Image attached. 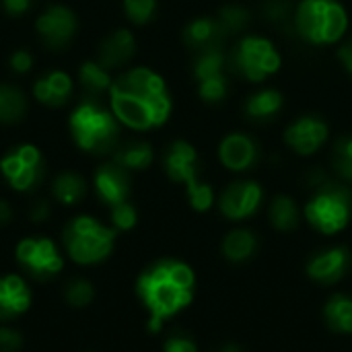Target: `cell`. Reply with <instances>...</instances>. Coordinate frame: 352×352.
<instances>
[{"instance_id":"cell-4","label":"cell","mask_w":352,"mask_h":352,"mask_svg":"<svg viewBox=\"0 0 352 352\" xmlns=\"http://www.w3.org/2000/svg\"><path fill=\"white\" fill-rule=\"evenodd\" d=\"M314 196L305 206L309 225L326 235L342 231L352 219V188L344 182L330 179L322 171L311 175Z\"/></svg>"},{"instance_id":"cell-7","label":"cell","mask_w":352,"mask_h":352,"mask_svg":"<svg viewBox=\"0 0 352 352\" xmlns=\"http://www.w3.org/2000/svg\"><path fill=\"white\" fill-rule=\"evenodd\" d=\"M68 256L78 264H97L105 260L116 241V231L93 217H74L62 231Z\"/></svg>"},{"instance_id":"cell-11","label":"cell","mask_w":352,"mask_h":352,"mask_svg":"<svg viewBox=\"0 0 352 352\" xmlns=\"http://www.w3.org/2000/svg\"><path fill=\"white\" fill-rule=\"evenodd\" d=\"M35 31L39 41L52 50L60 52L70 45L78 31V19L74 10L66 4H50L35 21Z\"/></svg>"},{"instance_id":"cell-17","label":"cell","mask_w":352,"mask_h":352,"mask_svg":"<svg viewBox=\"0 0 352 352\" xmlns=\"http://www.w3.org/2000/svg\"><path fill=\"white\" fill-rule=\"evenodd\" d=\"M351 264L352 256L346 248H328L309 260L307 274L320 285H336L346 276Z\"/></svg>"},{"instance_id":"cell-3","label":"cell","mask_w":352,"mask_h":352,"mask_svg":"<svg viewBox=\"0 0 352 352\" xmlns=\"http://www.w3.org/2000/svg\"><path fill=\"white\" fill-rule=\"evenodd\" d=\"M74 144L89 155L113 153L120 138V122L99 99H80L68 118Z\"/></svg>"},{"instance_id":"cell-10","label":"cell","mask_w":352,"mask_h":352,"mask_svg":"<svg viewBox=\"0 0 352 352\" xmlns=\"http://www.w3.org/2000/svg\"><path fill=\"white\" fill-rule=\"evenodd\" d=\"M16 262L35 280H50L54 278L62 266L64 260L54 245V241L45 237H29L23 239L16 248Z\"/></svg>"},{"instance_id":"cell-14","label":"cell","mask_w":352,"mask_h":352,"mask_svg":"<svg viewBox=\"0 0 352 352\" xmlns=\"http://www.w3.org/2000/svg\"><path fill=\"white\" fill-rule=\"evenodd\" d=\"M163 169L173 184L190 188L200 182V157L188 140H173L165 148Z\"/></svg>"},{"instance_id":"cell-1","label":"cell","mask_w":352,"mask_h":352,"mask_svg":"<svg viewBox=\"0 0 352 352\" xmlns=\"http://www.w3.org/2000/svg\"><path fill=\"white\" fill-rule=\"evenodd\" d=\"M107 95L118 122L138 132L163 126L173 109L165 78L146 66H134L118 74Z\"/></svg>"},{"instance_id":"cell-27","label":"cell","mask_w":352,"mask_h":352,"mask_svg":"<svg viewBox=\"0 0 352 352\" xmlns=\"http://www.w3.org/2000/svg\"><path fill=\"white\" fill-rule=\"evenodd\" d=\"M256 250L258 237L250 229H233L223 241V256L233 264L248 262L250 258H254Z\"/></svg>"},{"instance_id":"cell-9","label":"cell","mask_w":352,"mask_h":352,"mask_svg":"<svg viewBox=\"0 0 352 352\" xmlns=\"http://www.w3.org/2000/svg\"><path fill=\"white\" fill-rule=\"evenodd\" d=\"M192 76L198 89V97L204 103H223L229 95V66L225 47L194 54Z\"/></svg>"},{"instance_id":"cell-22","label":"cell","mask_w":352,"mask_h":352,"mask_svg":"<svg viewBox=\"0 0 352 352\" xmlns=\"http://www.w3.org/2000/svg\"><path fill=\"white\" fill-rule=\"evenodd\" d=\"M285 107V97L278 89H258L254 91L245 103H243V113L248 120L258 122V124H266L270 120H274Z\"/></svg>"},{"instance_id":"cell-23","label":"cell","mask_w":352,"mask_h":352,"mask_svg":"<svg viewBox=\"0 0 352 352\" xmlns=\"http://www.w3.org/2000/svg\"><path fill=\"white\" fill-rule=\"evenodd\" d=\"M78 85L85 93V99H101L105 93H109L111 89V70H107L103 64H99L97 60H87L78 66L76 72Z\"/></svg>"},{"instance_id":"cell-31","label":"cell","mask_w":352,"mask_h":352,"mask_svg":"<svg viewBox=\"0 0 352 352\" xmlns=\"http://www.w3.org/2000/svg\"><path fill=\"white\" fill-rule=\"evenodd\" d=\"M295 6L291 0H262L260 12L262 16L280 29H289L293 31V16H295Z\"/></svg>"},{"instance_id":"cell-39","label":"cell","mask_w":352,"mask_h":352,"mask_svg":"<svg viewBox=\"0 0 352 352\" xmlns=\"http://www.w3.org/2000/svg\"><path fill=\"white\" fill-rule=\"evenodd\" d=\"M23 349V336L8 328V326H2L0 328V352H21Z\"/></svg>"},{"instance_id":"cell-8","label":"cell","mask_w":352,"mask_h":352,"mask_svg":"<svg viewBox=\"0 0 352 352\" xmlns=\"http://www.w3.org/2000/svg\"><path fill=\"white\" fill-rule=\"evenodd\" d=\"M0 171L12 190L31 192L45 179L47 165L35 144H16L2 155Z\"/></svg>"},{"instance_id":"cell-41","label":"cell","mask_w":352,"mask_h":352,"mask_svg":"<svg viewBox=\"0 0 352 352\" xmlns=\"http://www.w3.org/2000/svg\"><path fill=\"white\" fill-rule=\"evenodd\" d=\"M50 202L47 200H35L33 204H31V208H29V219L33 221V223H43V221H47V217H50Z\"/></svg>"},{"instance_id":"cell-32","label":"cell","mask_w":352,"mask_h":352,"mask_svg":"<svg viewBox=\"0 0 352 352\" xmlns=\"http://www.w3.org/2000/svg\"><path fill=\"white\" fill-rule=\"evenodd\" d=\"M332 167L336 175L352 186V134H342L332 146Z\"/></svg>"},{"instance_id":"cell-38","label":"cell","mask_w":352,"mask_h":352,"mask_svg":"<svg viewBox=\"0 0 352 352\" xmlns=\"http://www.w3.org/2000/svg\"><path fill=\"white\" fill-rule=\"evenodd\" d=\"M10 70L16 74H27L33 68V54L29 50H14L8 58Z\"/></svg>"},{"instance_id":"cell-43","label":"cell","mask_w":352,"mask_h":352,"mask_svg":"<svg viewBox=\"0 0 352 352\" xmlns=\"http://www.w3.org/2000/svg\"><path fill=\"white\" fill-rule=\"evenodd\" d=\"M12 221V208L6 200H0V227H6Z\"/></svg>"},{"instance_id":"cell-29","label":"cell","mask_w":352,"mask_h":352,"mask_svg":"<svg viewBox=\"0 0 352 352\" xmlns=\"http://www.w3.org/2000/svg\"><path fill=\"white\" fill-rule=\"evenodd\" d=\"M214 19L219 21L223 33H225L227 39H229V37H235V35H237V37L245 35V31H248V27H250V23H252V12H250L243 4L231 2V4H223V6L217 10Z\"/></svg>"},{"instance_id":"cell-6","label":"cell","mask_w":352,"mask_h":352,"mask_svg":"<svg viewBox=\"0 0 352 352\" xmlns=\"http://www.w3.org/2000/svg\"><path fill=\"white\" fill-rule=\"evenodd\" d=\"M283 58L276 45L256 33H245L237 37L235 45L227 52L229 72L237 74L248 82H264L280 70Z\"/></svg>"},{"instance_id":"cell-34","label":"cell","mask_w":352,"mask_h":352,"mask_svg":"<svg viewBox=\"0 0 352 352\" xmlns=\"http://www.w3.org/2000/svg\"><path fill=\"white\" fill-rule=\"evenodd\" d=\"M95 297L93 285L85 278H72L64 287V299L72 307H87Z\"/></svg>"},{"instance_id":"cell-36","label":"cell","mask_w":352,"mask_h":352,"mask_svg":"<svg viewBox=\"0 0 352 352\" xmlns=\"http://www.w3.org/2000/svg\"><path fill=\"white\" fill-rule=\"evenodd\" d=\"M138 221V212L136 208L126 200V202H120L116 206H111V223L118 231H128L136 225Z\"/></svg>"},{"instance_id":"cell-20","label":"cell","mask_w":352,"mask_h":352,"mask_svg":"<svg viewBox=\"0 0 352 352\" xmlns=\"http://www.w3.org/2000/svg\"><path fill=\"white\" fill-rule=\"evenodd\" d=\"M74 95V82L70 74L62 70H50L33 82V97L52 109H60L70 103Z\"/></svg>"},{"instance_id":"cell-26","label":"cell","mask_w":352,"mask_h":352,"mask_svg":"<svg viewBox=\"0 0 352 352\" xmlns=\"http://www.w3.org/2000/svg\"><path fill=\"white\" fill-rule=\"evenodd\" d=\"M52 196L66 206L78 204L87 196V182L76 171H64L52 182Z\"/></svg>"},{"instance_id":"cell-42","label":"cell","mask_w":352,"mask_h":352,"mask_svg":"<svg viewBox=\"0 0 352 352\" xmlns=\"http://www.w3.org/2000/svg\"><path fill=\"white\" fill-rule=\"evenodd\" d=\"M336 56H338L342 68L346 70V74L352 78V37H349V39L336 50Z\"/></svg>"},{"instance_id":"cell-13","label":"cell","mask_w":352,"mask_h":352,"mask_svg":"<svg viewBox=\"0 0 352 352\" xmlns=\"http://www.w3.org/2000/svg\"><path fill=\"white\" fill-rule=\"evenodd\" d=\"M262 200L264 190L258 182L237 179L223 190L219 198V208L231 221H245L260 208Z\"/></svg>"},{"instance_id":"cell-25","label":"cell","mask_w":352,"mask_h":352,"mask_svg":"<svg viewBox=\"0 0 352 352\" xmlns=\"http://www.w3.org/2000/svg\"><path fill=\"white\" fill-rule=\"evenodd\" d=\"M29 109L27 95L8 82H0V124H19Z\"/></svg>"},{"instance_id":"cell-40","label":"cell","mask_w":352,"mask_h":352,"mask_svg":"<svg viewBox=\"0 0 352 352\" xmlns=\"http://www.w3.org/2000/svg\"><path fill=\"white\" fill-rule=\"evenodd\" d=\"M35 0H2V8L8 16L12 19H21L25 16L31 8H33Z\"/></svg>"},{"instance_id":"cell-12","label":"cell","mask_w":352,"mask_h":352,"mask_svg":"<svg viewBox=\"0 0 352 352\" xmlns=\"http://www.w3.org/2000/svg\"><path fill=\"white\" fill-rule=\"evenodd\" d=\"M328 138H330V126L320 113L299 116L285 130L287 146L301 157L316 155L328 142Z\"/></svg>"},{"instance_id":"cell-2","label":"cell","mask_w":352,"mask_h":352,"mask_svg":"<svg viewBox=\"0 0 352 352\" xmlns=\"http://www.w3.org/2000/svg\"><path fill=\"white\" fill-rule=\"evenodd\" d=\"M136 291L151 314V330H159L163 320L190 305L194 272L184 262L161 260L140 274Z\"/></svg>"},{"instance_id":"cell-19","label":"cell","mask_w":352,"mask_h":352,"mask_svg":"<svg viewBox=\"0 0 352 352\" xmlns=\"http://www.w3.org/2000/svg\"><path fill=\"white\" fill-rule=\"evenodd\" d=\"M136 54V37L128 29H116L97 47V62L107 70L126 68Z\"/></svg>"},{"instance_id":"cell-30","label":"cell","mask_w":352,"mask_h":352,"mask_svg":"<svg viewBox=\"0 0 352 352\" xmlns=\"http://www.w3.org/2000/svg\"><path fill=\"white\" fill-rule=\"evenodd\" d=\"M324 318L330 330L338 334H352V297L334 295L324 309Z\"/></svg>"},{"instance_id":"cell-18","label":"cell","mask_w":352,"mask_h":352,"mask_svg":"<svg viewBox=\"0 0 352 352\" xmlns=\"http://www.w3.org/2000/svg\"><path fill=\"white\" fill-rule=\"evenodd\" d=\"M182 41L192 54H200L206 50L225 47L227 35L214 16H196L182 29Z\"/></svg>"},{"instance_id":"cell-33","label":"cell","mask_w":352,"mask_h":352,"mask_svg":"<svg viewBox=\"0 0 352 352\" xmlns=\"http://www.w3.org/2000/svg\"><path fill=\"white\" fill-rule=\"evenodd\" d=\"M124 14L130 23L142 27L157 16V0H124Z\"/></svg>"},{"instance_id":"cell-44","label":"cell","mask_w":352,"mask_h":352,"mask_svg":"<svg viewBox=\"0 0 352 352\" xmlns=\"http://www.w3.org/2000/svg\"><path fill=\"white\" fill-rule=\"evenodd\" d=\"M217 352H243L239 346H235V344H225L223 349H219Z\"/></svg>"},{"instance_id":"cell-24","label":"cell","mask_w":352,"mask_h":352,"mask_svg":"<svg viewBox=\"0 0 352 352\" xmlns=\"http://www.w3.org/2000/svg\"><path fill=\"white\" fill-rule=\"evenodd\" d=\"M155 151L144 140H128L113 148V161L126 171H142L153 165Z\"/></svg>"},{"instance_id":"cell-35","label":"cell","mask_w":352,"mask_h":352,"mask_svg":"<svg viewBox=\"0 0 352 352\" xmlns=\"http://www.w3.org/2000/svg\"><path fill=\"white\" fill-rule=\"evenodd\" d=\"M186 190H188V200L194 210L204 212L214 204V192L206 182H196L194 186H190Z\"/></svg>"},{"instance_id":"cell-15","label":"cell","mask_w":352,"mask_h":352,"mask_svg":"<svg viewBox=\"0 0 352 352\" xmlns=\"http://www.w3.org/2000/svg\"><path fill=\"white\" fill-rule=\"evenodd\" d=\"M219 159L229 171H250L260 161V144L245 132H229L219 144Z\"/></svg>"},{"instance_id":"cell-16","label":"cell","mask_w":352,"mask_h":352,"mask_svg":"<svg viewBox=\"0 0 352 352\" xmlns=\"http://www.w3.org/2000/svg\"><path fill=\"white\" fill-rule=\"evenodd\" d=\"M93 188H95L97 198L103 204H107L109 208L120 204V202H126L128 196H130V188H132L130 171L120 167L116 161L103 163V165H99L95 169Z\"/></svg>"},{"instance_id":"cell-5","label":"cell","mask_w":352,"mask_h":352,"mask_svg":"<svg viewBox=\"0 0 352 352\" xmlns=\"http://www.w3.org/2000/svg\"><path fill=\"white\" fill-rule=\"evenodd\" d=\"M349 31V12L340 0H301L295 6L293 33L309 45H334Z\"/></svg>"},{"instance_id":"cell-28","label":"cell","mask_w":352,"mask_h":352,"mask_svg":"<svg viewBox=\"0 0 352 352\" xmlns=\"http://www.w3.org/2000/svg\"><path fill=\"white\" fill-rule=\"evenodd\" d=\"M268 217H270L272 227L278 231H285V233L295 231L301 223V210H299L297 202L285 194H278L272 198L270 208H268Z\"/></svg>"},{"instance_id":"cell-21","label":"cell","mask_w":352,"mask_h":352,"mask_svg":"<svg viewBox=\"0 0 352 352\" xmlns=\"http://www.w3.org/2000/svg\"><path fill=\"white\" fill-rule=\"evenodd\" d=\"M31 303V293L23 278L2 276L0 278V322L6 324L27 311Z\"/></svg>"},{"instance_id":"cell-37","label":"cell","mask_w":352,"mask_h":352,"mask_svg":"<svg viewBox=\"0 0 352 352\" xmlns=\"http://www.w3.org/2000/svg\"><path fill=\"white\" fill-rule=\"evenodd\" d=\"M163 351L165 352H198V346H196V342H194L190 336L175 332V334H171V336L165 340Z\"/></svg>"}]
</instances>
